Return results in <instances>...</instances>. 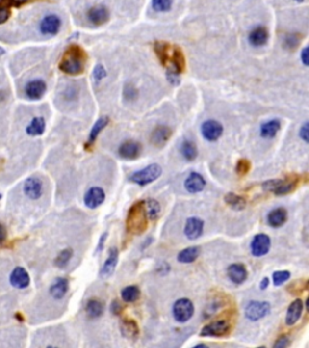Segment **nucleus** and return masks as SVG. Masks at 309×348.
Returning a JSON list of instances; mask_svg holds the SVG:
<instances>
[{
	"mask_svg": "<svg viewBox=\"0 0 309 348\" xmlns=\"http://www.w3.org/2000/svg\"><path fill=\"white\" fill-rule=\"evenodd\" d=\"M109 124V117L108 116H103L101 119L97 120L96 124L93 125L92 130L90 132V137H88V145H92V144L96 142L97 137L99 135V133L104 130Z\"/></svg>",
	"mask_w": 309,
	"mask_h": 348,
	"instance_id": "31",
	"label": "nucleus"
},
{
	"mask_svg": "<svg viewBox=\"0 0 309 348\" xmlns=\"http://www.w3.org/2000/svg\"><path fill=\"white\" fill-rule=\"evenodd\" d=\"M0 198H1V195H0Z\"/></svg>",
	"mask_w": 309,
	"mask_h": 348,
	"instance_id": "53",
	"label": "nucleus"
},
{
	"mask_svg": "<svg viewBox=\"0 0 309 348\" xmlns=\"http://www.w3.org/2000/svg\"><path fill=\"white\" fill-rule=\"evenodd\" d=\"M120 328H121V332L125 337L130 340H135L139 335V328H138V324L135 323L132 319H124L120 324Z\"/></svg>",
	"mask_w": 309,
	"mask_h": 348,
	"instance_id": "25",
	"label": "nucleus"
},
{
	"mask_svg": "<svg viewBox=\"0 0 309 348\" xmlns=\"http://www.w3.org/2000/svg\"><path fill=\"white\" fill-rule=\"evenodd\" d=\"M301 35L297 33H290L284 38V48L287 50H294L300 45Z\"/></svg>",
	"mask_w": 309,
	"mask_h": 348,
	"instance_id": "36",
	"label": "nucleus"
},
{
	"mask_svg": "<svg viewBox=\"0 0 309 348\" xmlns=\"http://www.w3.org/2000/svg\"><path fill=\"white\" fill-rule=\"evenodd\" d=\"M290 272L289 271H277V272H274L273 273V283L274 285H282V284H284L285 282L286 281H289V278H290Z\"/></svg>",
	"mask_w": 309,
	"mask_h": 348,
	"instance_id": "39",
	"label": "nucleus"
},
{
	"mask_svg": "<svg viewBox=\"0 0 309 348\" xmlns=\"http://www.w3.org/2000/svg\"><path fill=\"white\" fill-rule=\"evenodd\" d=\"M279 130L280 122L278 120H271V121H267L262 124V126L260 128V133L263 138L269 139V138L276 137V134L279 132Z\"/></svg>",
	"mask_w": 309,
	"mask_h": 348,
	"instance_id": "28",
	"label": "nucleus"
},
{
	"mask_svg": "<svg viewBox=\"0 0 309 348\" xmlns=\"http://www.w3.org/2000/svg\"><path fill=\"white\" fill-rule=\"evenodd\" d=\"M204 187H206V180H204V178L200 173L193 172L185 180V189L190 193L201 192V191H203Z\"/></svg>",
	"mask_w": 309,
	"mask_h": 348,
	"instance_id": "20",
	"label": "nucleus"
},
{
	"mask_svg": "<svg viewBox=\"0 0 309 348\" xmlns=\"http://www.w3.org/2000/svg\"><path fill=\"white\" fill-rule=\"evenodd\" d=\"M145 203V209H146V214L150 219H156L158 216L159 212H161V206L157 201L154 200H148Z\"/></svg>",
	"mask_w": 309,
	"mask_h": 348,
	"instance_id": "34",
	"label": "nucleus"
},
{
	"mask_svg": "<svg viewBox=\"0 0 309 348\" xmlns=\"http://www.w3.org/2000/svg\"><path fill=\"white\" fill-rule=\"evenodd\" d=\"M162 174V168L159 164L153 163L150 166L145 167V168L140 169V171L135 172L130 175L129 180L134 184L140 185V187H145V185L151 184L154 180L158 179Z\"/></svg>",
	"mask_w": 309,
	"mask_h": 348,
	"instance_id": "3",
	"label": "nucleus"
},
{
	"mask_svg": "<svg viewBox=\"0 0 309 348\" xmlns=\"http://www.w3.org/2000/svg\"><path fill=\"white\" fill-rule=\"evenodd\" d=\"M26 96L31 101L40 99L46 92V83L43 80H31L26 85Z\"/></svg>",
	"mask_w": 309,
	"mask_h": 348,
	"instance_id": "14",
	"label": "nucleus"
},
{
	"mask_svg": "<svg viewBox=\"0 0 309 348\" xmlns=\"http://www.w3.org/2000/svg\"><path fill=\"white\" fill-rule=\"evenodd\" d=\"M5 240H6V230H5V227L0 224V244L4 243Z\"/></svg>",
	"mask_w": 309,
	"mask_h": 348,
	"instance_id": "47",
	"label": "nucleus"
},
{
	"mask_svg": "<svg viewBox=\"0 0 309 348\" xmlns=\"http://www.w3.org/2000/svg\"><path fill=\"white\" fill-rule=\"evenodd\" d=\"M5 54V51L1 48H0V56H1V54Z\"/></svg>",
	"mask_w": 309,
	"mask_h": 348,
	"instance_id": "51",
	"label": "nucleus"
},
{
	"mask_svg": "<svg viewBox=\"0 0 309 348\" xmlns=\"http://www.w3.org/2000/svg\"><path fill=\"white\" fill-rule=\"evenodd\" d=\"M300 137L305 140L306 143H308L309 140V130H308V122H305L302 125V127L300 128Z\"/></svg>",
	"mask_w": 309,
	"mask_h": 348,
	"instance_id": "44",
	"label": "nucleus"
},
{
	"mask_svg": "<svg viewBox=\"0 0 309 348\" xmlns=\"http://www.w3.org/2000/svg\"><path fill=\"white\" fill-rule=\"evenodd\" d=\"M110 17L109 10L103 5H97V6L91 7L87 12V20L92 26H103L104 23L108 22Z\"/></svg>",
	"mask_w": 309,
	"mask_h": 348,
	"instance_id": "10",
	"label": "nucleus"
},
{
	"mask_svg": "<svg viewBox=\"0 0 309 348\" xmlns=\"http://www.w3.org/2000/svg\"><path fill=\"white\" fill-rule=\"evenodd\" d=\"M125 98L128 99V101H132V99L135 98L137 96V90L135 87H133L132 85H127L125 86Z\"/></svg>",
	"mask_w": 309,
	"mask_h": 348,
	"instance_id": "42",
	"label": "nucleus"
},
{
	"mask_svg": "<svg viewBox=\"0 0 309 348\" xmlns=\"http://www.w3.org/2000/svg\"><path fill=\"white\" fill-rule=\"evenodd\" d=\"M269 38V33L267 30L266 27H255L250 33H249V43L250 45L255 46V48H261V46L266 45L267 41H268Z\"/></svg>",
	"mask_w": 309,
	"mask_h": 348,
	"instance_id": "17",
	"label": "nucleus"
},
{
	"mask_svg": "<svg viewBox=\"0 0 309 348\" xmlns=\"http://www.w3.org/2000/svg\"><path fill=\"white\" fill-rule=\"evenodd\" d=\"M128 232L133 235H141L148 227V214H146L145 203L143 201L134 203L128 211L126 220Z\"/></svg>",
	"mask_w": 309,
	"mask_h": 348,
	"instance_id": "2",
	"label": "nucleus"
},
{
	"mask_svg": "<svg viewBox=\"0 0 309 348\" xmlns=\"http://www.w3.org/2000/svg\"><path fill=\"white\" fill-rule=\"evenodd\" d=\"M249 171H250V162L245 159L239 160L235 167V172L239 175H245Z\"/></svg>",
	"mask_w": 309,
	"mask_h": 348,
	"instance_id": "41",
	"label": "nucleus"
},
{
	"mask_svg": "<svg viewBox=\"0 0 309 348\" xmlns=\"http://www.w3.org/2000/svg\"><path fill=\"white\" fill-rule=\"evenodd\" d=\"M231 325L227 321H214L209 323L208 325L204 326L201 331V336H209V337H222L226 336L230 332Z\"/></svg>",
	"mask_w": 309,
	"mask_h": 348,
	"instance_id": "6",
	"label": "nucleus"
},
{
	"mask_svg": "<svg viewBox=\"0 0 309 348\" xmlns=\"http://www.w3.org/2000/svg\"><path fill=\"white\" fill-rule=\"evenodd\" d=\"M225 202L227 203V206L231 207L234 211H243L247 206V201L239 195H235L233 192H229L225 196Z\"/></svg>",
	"mask_w": 309,
	"mask_h": 348,
	"instance_id": "30",
	"label": "nucleus"
},
{
	"mask_svg": "<svg viewBox=\"0 0 309 348\" xmlns=\"http://www.w3.org/2000/svg\"><path fill=\"white\" fill-rule=\"evenodd\" d=\"M195 307L191 300L188 299H179L175 301L173 306V317L179 323H185L192 318Z\"/></svg>",
	"mask_w": 309,
	"mask_h": 348,
	"instance_id": "4",
	"label": "nucleus"
},
{
	"mask_svg": "<svg viewBox=\"0 0 309 348\" xmlns=\"http://www.w3.org/2000/svg\"><path fill=\"white\" fill-rule=\"evenodd\" d=\"M68 289H69V283L65 278H57L56 281L53 282L50 288V294L53 299L56 300H61L65 296V294L68 293Z\"/></svg>",
	"mask_w": 309,
	"mask_h": 348,
	"instance_id": "23",
	"label": "nucleus"
},
{
	"mask_svg": "<svg viewBox=\"0 0 309 348\" xmlns=\"http://www.w3.org/2000/svg\"><path fill=\"white\" fill-rule=\"evenodd\" d=\"M86 63V54L77 45H72L68 48L62 57L59 63V69L69 75H78L83 72Z\"/></svg>",
	"mask_w": 309,
	"mask_h": 348,
	"instance_id": "1",
	"label": "nucleus"
},
{
	"mask_svg": "<svg viewBox=\"0 0 309 348\" xmlns=\"http://www.w3.org/2000/svg\"><path fill=\"white\" fill-rule=\"evenodd\" d=\"M11 4L9 0H0V25L6 22L11 16Z\"/></svg>",
	"mask_w": 309,
	"mask_h": 348,
	"instance_id": "37",
	"label": "nucleus"
},
{
	"mask_svg": "<svg viewBox=\"0 0 309 348\" xmlns=\"http://www.w3.org/2000/svg\"><path fill=\"white\" fill-rule=\"evenodd\" d=\"M170 135H172V130L168 126L159 125L151 133V143L154 144V145L161 146L164 143L168 142Z\"/></svg>",
	"mask_w": 309,
	"mask_h": 348,
	"instance_id": "22",
	"label": "nucleus"
},
{
	"mask_svg": "<svg viewBox=\"0 0 309 348\" xmlns=\"http://www.w3.org/2000/svg\"><path fill=\"white\" fill-rule=\"evenodd\" d=\"M10 283L17 289H25L30 283V277L26 268H16L10 274Z\"/></svg>",
	"mask_w": 309,
	"mask_h": 348,
	"instance_id": "15",
	"label": "nucleus"
},
{
	"mask_svg": "<svg viewBox=\"0 0 309 348\" xmlns=\"http://www.w3.org/2000/svg\"><path fill=\"white\" fill-rule=\"evenodd\" d=\"M271 311V305L268 302H260V301H251L245 307V317L249 321H260L269 313Z\"/></svg>",
	"mask_w": 309,
	"mask_h": 348,
	"instance_id": "5",
	"label": "nucleus"
},
{
	"mask_svg": "<svg viewBox=\"0 0 309 348\" xmlns=\"http://www.w3.org/2000/svg\"><path fill=\"white\" fill-rule=\"evenodd\" d=\"M121 297L126 302H135L140 297L139 288L135 287V285H129V287L124 288L121 292Z\"/></svg>",
	"mask_w": 309,
	"mask_h": 348,
	"instance_id": "33",
	"label": "nucleus"
},
{
	"mask_svg": "<svg viewBox=\"0 0 309 348\" xmlns=\"http://www.w3.org/2000/svg\"><path fill=\"white\" fill-rule=\"evenodd\" d=\"M268 284H269V279H268V278H263L262 282H261V283H260V288H261V289H262V290H264L267 287H268Z\"/></svg>",
	"mask_w": 309,
	"mask_h": 348,
	"instance_id": "50",
	"label": "nucleus"
},
{
	"mask_svg": "<svg viewBox=\"0 0 309 348\" xmlns=\"http://www.w3.org/2000/svg\"><path fill=\"white\" fill-rule=\"evenodd\" d=\"M201 132L206 140L215 142L224 133V127L216 120H208V121L203 122L201 127Z\"/></svg>",
	"mask_w": 309,
	"mask_h": 348,
	"instance_id": "8",
	"label": "nucleus"
},
{
	"mask_svg": "<svg viewBox=\"0 0 309 348\" xmlns=\"http://www.w3.org/2000/svg\"><path fill=\"white\" fill-rule=\"evenodd\" d=\"M26 196L29 197L30 200H38L43 195V182L36 177L28 178L25 182V187H23Z\"/></svg>",
	"mask_w": 309,
	"mask_h": 348,
	"instance_id": "12",
	"label": "nucleus"
},
{
	"mask_svg": "<svg viewBox=\"0 0 309 348\" xmlns=\"http://www.w3.org/2000/svg\"><path fill=\"white\" fill-rule=\"evenodd\" d=\"M180 153H181V155L184 156V159L187 160V161H193L198 155V150L197 148H196L195 143L188 139H186L181 143V145H180Z\"/></svg>",
	"mask_w": 309,
	"mask_h": 348,
	"instance_id": "29",
	"label": "nucleus"
},
{
	"mask_svg": "<svg viewBox=\"0 0 309 348\" xmlns=\"http://www.w3.org/2000/svg\"><path fill=\"white\" fill-rule=\"evenodd\" d=\"M141 146L134 140H127L122 143L119 148V155L126 160H134L140 155Z\"/></svg>",
	"mask_w": 309,
	"mask_h": 348,
	"instance_id": "16",
	"label": "nucleus"
},
{
	"mask_svg": "<svg viewBox=\"0 0 309 348\" xmlns=\"http://www.w3.org/2000/svg\"><path fill=\"white\" fill-rule=\"evenodd\" d=\"M31 0H9V2L12 5H15V6H21V5L26 4V2H29Z\"/></svg>",
	"mask_w": 309,
	"mask_h": 348,
	"instance_id": "48",
	"label": "nucleus"
},
{
	"mask_svg": "<svg viewBox=\"0 0 309 348\" xmlns=\"http://www.w3.org/2000/svg\"><path fill=\"white\" fill-rule=\"evenodd\" d=\"M200 247H188L178 254V261L181 264H191L200 256Z\"/></svg>",
	"mask_w": 309,
	"mask_h": 348,
	"instance_id": "27",
	"label": "nucleus"
},
{
	"mask_svg": "<svg viewBox=\"0 0 309 348\" xmlns=\"http://www.w3.org/2000/svg\"><path fill=\"white\" fill-rule=\"evenodd\" d=\"M117 260H119V250H117L115 247L110 248L108 259H106L103 268L101 269L102 278H109L110 276H112L115 268H116Z\"/></svg>",
	"mask_w": 309,
	"mask_h": 348,
	"instance_id": "18",
	"label": "nucleus"
},
{
	"mask_svg": "<svg viewBox=\"0 0 309 348\" xmlns=\"http://www.w3.org/2000/svg\"><path fill=\"white\" fill-rule=\"evenodd\" d=\"M104 200H105V192H104V190L102 189V187H91V189L86 192L85 197H83V202H85L86 207H88V208L91 209H94L101 206L102 203L104 202Z\"/></svg>",
	"mask_w": 309,
	"mask_h": 348,
	"instance_id": "11",
	"label": "nucleus"
},
{
	"mask_svg": "<svg viewBox=\"0 0 309 348\" xmlns=\"http://www.w3.org/2000/svg\"><path fill=\"white\" fill-rule=\"evenodd\" d=\"M62 21L57 15H47L41 20L40 22V32L43 35L54 36L57 35L61 29Z\"/></svg>",
	"mask_w": 309,
	"mask_h": 348,
	"instance_id": "7",
	"label": "nucleus"
},
{
	"mask_svg": "<svg viewBox=\"0 0 309 348\" xmlns=\"http://www.w3.org/2000/svg\"><path fill=\"white\" fill-rule=\"evenodd\" d=\"M269 248H271V238L264 234L256 235L250 244L251 254L258 258L266 255L269 252Z\"/></svg>",
	"mask_w": 309,
	"mask_h": 348,
	"instance_id": "9",
	"label": "nucleus"
},
{
	"mask_svg": "<svg viewBox=\"0 0 309 348\" xmlns=\"http://www.w3.org/2000/svg\"><path fill=\"white\" fill-rule=\"evenodd\" d=\"M173 0H153V9L157 12H167L172 9Z\"/></svg>",
	"mask_w": 309,
	"mask_h": 348,
	"instance_id": "38",
	"label": "nucleus"
},
{
	"mask_svg": "<svg viewBox=\"0 0 309 348\" xmlns=\"http://www.w3.org/2000/svg\"><path fill=\"white\" fill-rule=\"evenodd\" d=\"M104 78H106L105 68H104L102 64H97L96 67H94V69H93V79H94V81H96V82L98 83V82H101V81L103 80Z\"/></svg>",
	"mask_w": 309,
	"mask_h": 348,
	"instance_id": "40",
	"label": "nucleus"
},
{
	"mask_svg": "<svg viewBox=\"0 0 309 348\" xmlns=\"http://www.w3.org/2000/svg\"><path fill=\"white\" fill-rule=\"evenodd\" d=\"M287 219V212L284 208L273 209L271 213L267 215V221L272 227H280L285 224Z\"/></svg>",
	"mask_w": 309,
	"mask_h": 348,
	"instance_id": "24",
	"label": "nucleus"
},
{
	"mask_svg": "<svg viewBox=\"0 0 309 348\" xmlns=\"http://www.w3.org/2000/svg\"><path fill=\"white\" fill-rule=\"evenodd\" d=\"M295 1H303V0H295Z\"/></svg>",
	"mask_w": 309,
	"mask_h": 348,
	"instance_id": "52",
	"label": "nucleus"
},
{
	"mask_svg": "<svg viewBox=\"0 0 309 348\" xmlns=\"http://www.w3.org/2000/svg\"><path fill=\"white\" fill-rule=\"evenodd\" d=\"M103 303L99 300L91 299L87 302V305H86V313H87V316L90 317L91 319L99 318V317L103 315Z\"/></svg>",
	"mask_w": 309,
	"mask_h": 348,
	"instance_id": "32",
	"label": "nucleus"
},
{
	"mask_svg": "<svg viewBox=\"0 0 309 348\" xmlns=\"http://www.w3.org/2000/svg\"><path fill=\"white\" fill-rule=\"evenodd\" d=\"M73 256V250L72 249H64L62 250L61 253L57 255L56 260H54V265L57 266V268H65V266L68 265V263L70 261V259H72Z\"/></svg>",
	"mask_w": 309,
	"mask_h": 348,
	"instance_id": "35",
	"label": "nucleus"
},
{
	"mask_svg": "<svg viewBox=\"0 0 309 348\" xmlns=\"http://www.w3.org/2000/svg\"><path fill=\"white\" fill-rule=\"evenodd\" d=\"M290 345V340L287 336H282L274 344V348H285Z\"/></svg>",
	"mask_w": 309,
	"mask_h": 348,
	"instance_id": "43",
	"label": "nucleus"
},
{
	"mask_svg": "<svg viewBox=\"0 0 309 348\" xmlns=\"http://www.w3.org/2000/svg\"><path fill=\"white\" fill-rule=\"evenodd\" d=\"M227 274L229 278L231 279L233 283L242 284L244 283L245 279L248 277V271L244 265L242 264H232L229 268H227Z\"/></svg>",
	"mask_w": 309,
	"mask_h": 348,
	"instance_id": "21",
	"label": "nucleus"
},
{
	"mask_svg": "<svg viewBox=\"0 0 309 348\" xmlns=\"http://www.w3.org/2000/svg\"><path fill=\"white\" fill-rule=\"evenodd\" d=\"M301 59H302V63L307 67L309 64V52L308 48H305L302 50V54H301Z\"/></svg>",
	"mask_w": 309,
	"mask_h": 348,
	"instance_id": "46",
	"label": "nucleus"
},
{
	"mask_svg": "<svg viewBox=\"0 0 309 348\" xmlns=\"http://www.w3.org/2000/svg\"><path fill=\"white\" fill-rule=\"evenodd\" d=\"M108 237V234H104L103 236L101 237V240H99V245L97 247V252H101L102 249H103V245H104V241H105V238Z\"/></svg>",
	"mask_w": 309,
	"mask_h": 348,
	"instance_id": "49",
	"label": "nucleus"
},
{
	"mask_svg": "<svg viewBox=\"0 0 309 348\" xmlns=\"http://www.w3.org/2000/svg\"><path fill=\"white\" fill-rule=\"evenodd\" d=\"M203 227L204 224L200 218H195V216H193V218H188L187 220H186L184 230L185 236L191 241L197 240V238H200L202 234H203Z\"/></svg>",
	"mask_w": 309,
	"mask_h": 348,
	"instance_id": "13",
	"label": "nucleus"
},
{
	"mask_svg": "<svg viewBox=\"0 0 309 348\" xmlns=\"http://www.w3.org/2000/svg\"><path fill=\"white\" fill-rule=\"evenodd\" d=\"M302 312H303L302 300L297 299V300H295L294 302H291V305H290L289 308H287L286 318H285L286 325H289V326L295 325V324L300 321L301 316H302Z\"/></svg>",
	"mask_w": 309,
	"mask_h": 348,
	"instance_id": "19",
	"label": "nucleus"
},
{
	"mask_svg": "<svg viewBox=\"0 0 309 348\" xmlns=\"http://www.w3.org/2000/svg\"><path fill=\"white\" fill-rule=\"evenodd\" d=\"M45 127L46 122L43 117H34L27 128H26V132H27L28 135H31V137H38V135H41L45 132Z\"/></svg>",
	"mask_w": 309,
	"mask_h": 348,
	"instance_id": "26",
	"label": "nucleus"
},
{
	"mask_svg": "<svg viewBox=\"0 0 309 348\" xmlns=\"http://www.w3.org/2000/svg\"><path fill=\"white\" fill-rule=\"evenodd\" d=\"M111 312L114 313V315H116V316H119L120 313L122 312V306H121V303L119 302V301H112V303H111Z\"/></svg>",
	"mask_w": 309,
	"mask_h": 348,
	"instance_id": "45",
	"label": "nucleus"
}]
</instances>
